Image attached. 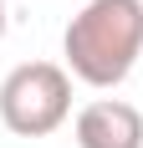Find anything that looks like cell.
<instances>
[{
	"label": "cell",
	"mask_w": 143,
	"mask_h": 148,
	"mask_svg": "<svg viewBox=\"0 0 143 148\" xmlns=\"http://www.w3.org/2000/svg\"><path fill=\"white\" fill-rule=\"evenodd\" d=\"M67 72L87 87H118L143 56V0H87L61 36Z\"/></svg>",
	"instance_id": "1"
},
{
	"label": "cell",
	"mask_w": 143,
	"mask_h": 148,
	"mask_svg": "<svg viewBox=\"0 0 143 148\" xmlns=\"http://www.w3.org/2000/svg\"><path fill=\"white\" fill-rule=\"evenodd\" d=\"M72 112V72L61 61H21L0 82V123L15 138H46Z\"/></svg>",
	"instance_id": "2"
},
{
	"label": "cell",
	"mask_w": 143,
	"mask_h": 148,
	"mask_svg": "<svg viewBox=\"0 0 143 148\" xmlns=\"http://www.w3.org/2000/svg\"><path fill=\"white\" fill-rule=\"evenodd\" d=\"M77 148H143V112L123 97H97L72 123Z\"/></svg>",
	"instance_id": "3"
},
{
	"label": "cell",
	"mask_w": 143,
	"mask_h": 148,
	"mask_svg": "<svg viewBox=\"0 0 143 148\" xmlns=\"http://www.w3.org/2000/svg\"><path fill=\"white\" fill-rule=\"evenodd\" d=\"M0 41H5V0H0Z\"/></svg>",
	"instance_id": "4"
}]
</instances>
